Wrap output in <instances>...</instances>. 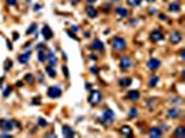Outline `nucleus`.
Returning a JSON list of instances; mask_svg holds the SVG:
<instances>
[{
  "label": "nucleus",
  "instance_id": "53",
  "mask_svg": "<svg viewBox=\"0 0 185 138\" xmlns=\"http://www.w3.org/2000/svg\"><path fill=\"white\" fill-rule=\"evenodd\" d=\"M110 8H109V6H103V11H109Z\"/></svg>",
  "mask_w": 185,
  "mask_h": 138
},
{
  "label": "nucleus",
  "instance_id": "47",
  "mask_svg": "<svg viewBox=\"0 0 185 138\" xmlns=\"http://www.w3.org/2000/svg\"><path fill=\"white\" fill-rule=\"evenodd\" d=\"M38 80H39V82H43V76H42V73L38 75Z\"/></svg>",
  "mask_w": 185,
  "mask_h": 138
},
{
  "label": "nucleus",
  "instance_id": "18",
  "mask_svg": "<svg viewBox=\"0 0 185 138\" xmlns=\"http://www.w3.org/2000/svg\"><path fill=\"white\" fill-rule=\"evenodd\" d=\"M149 137H161V134H163V131L159 129V127H152V129H149Z\"/></svg>",
  "mask_w": 185,
  "mask_h": 138
},
{
  "label": "nucleus",
  "instance_id": "21",
  "mask_svg": "<svg viewBox=\"0 0 185 138\" xmlns=\"http://www.w3.org/2000/svg\"><path fill=\"white\" fill-rule=\"evenodd\" d=\"M120 133L122 135H125V137H131L132 135V129L129 126H122L120 129Z\"/></svg>",
  "mask_w": 185,
  "mask_h": 138
},
{
  "label": "nucleus",
  "instance_id": "43",
  "mask_svg": "<svg viewBox=\"0 0 185 138\" xmlns=\"http://www.w3.org/2000/svg\"><path fill=\"white\" fill-rule=\"evenodd\" d=\"M18 38H20V35H18L17 32H14V33H13V39H14V40H17Z\"/></svg>",
  "mask_w": 185,
  "mask_h": 138
},
{
  "label": "nucleus",
  "instance_id": "14",
  "mask_svg": "<svg viewBox=\"0 0 185 138\" xmlns=\"http://www.w3.org/2000/svg\"><path fill=\"white\" fill-rule=\"evenodd\" d=\"M178 115H180V109H178L177 107L170 108L169 111H167V117H169V119H175Z\"/></svg>",
  "mask_w": 185,
  "mask_h": 138
},
{
  "label": "nucleus",
  "instance_id": "46",
  "mask_svg": "<svg viewBox=\"0 0 185 138\" xmlns=\"http://www.w3.org/2000/svg\"><path fill=\"white\" fill-rule=\"evenodd\" d=\"M1 137H4V138H6V137H11V134H8V131H7V133H3V134H1Z\"/></svg>",
  "mask_w": 185,
  "mask_h": 138
},
{
  "label": "nucleus",
  "instance_id": "33",
  "mask_svg": "<svg viewBox=\"0 0 185 138\" xmlns=\"http://www.w3.org/2000/svg\"><path fill=\"white\" fill-rule=\"evenodd\" d=\"M10 94H11V87H7V88L3 91V97H4V98H7Z\"/></svg>",
  "mask_w": 185,
  "mask_h": 138
},
{
  "label": "nucleus",
  "instance_id": "45",
  "mask_svg": "<svg viewBox=\"0 0 185 138\" xmlns=\"http://www.w3.org/2000/svg\"><path fill=\"white\" fill-rule=\"evenodd\" d=\"M180 57H181V58L185 57V50H181V51H180Z\"/></svg>",
  "mask_w": 185,
  "mask_h": 138
},
{
  "label": "nucleus",
  "instance_id": "32",
  "mask_svg": "<svg viewBox=\"0 0 185 138\" xmlns=\"http://www.w3.org/2000/svg\"><path fill=\"white\" fill-rule=\"evenodd\" d=\"M38 124L42 126V127H46V126H48V122H46L43 117H39V119H38Z\"/></svg>",
  "mask_w": 185,
  "mask_h": 138
},
{
  "label": "nucleus",
  "instance_id": "13",
  "mask_svg": "<svg viewBox=\"0 0 185 138\" xmlns=\"http://www.w3.org/2000/svg\"><path fill=\"white\" fill-rule=\"evenodd\" d=\"M125 97H127V100H129V101H138L139 97H141V94H139L138 90H131V91L127 92Z\"/></svg>",
  "mask_w": 185,
  "mask_h": 138
},
{
  "label": "nucleus",
  "instance_id": "11",
  "mask_svg": "<svg viewBox=\"0 0 185 138\" xmlns=\"http://www.w3.org/2000/svg\"><path fill=\"white\" fill-rule=\"evenodd\" d=\"M40 32H42L45 40H50V39L53 38V32H52V29L49 28V25H43V28H42V31Z\"/></svg>",
  "mask_w": 185,
  "mask_h": 138
},
{
  "label": "nucleus",
  "instance_id": "27",
  "mask_svg": "<svg viewBox=\"0 0 185 138\" xmlns=\"http://www.w3.org/2000/svg\"><path fill=\"white\" fill-rule=\"evenodd\" d=\"M46 72H48V75L50 77H56V70H54V68H53L52 65L46 66Z\"/></svg>",
  "mask_w": 185,
  "mask_h": 138
},
{
  "label": "nucleus",
  "instance_id": "40",
  "mask_svg": "<svg viewBox=\"0 0 185 138\" xmlns=\"http://www.w3.org/2000/svg\"><path fill=\"white\" fill-rule=\"evenodd\" d=\"M71 31L78 32V31H80V26H78V25H71Z\"/></svg>",
  "mask_w": 185,
  "mask_h": 138
},
{
  "label": "nucleus",
  "instance_id": "38",
  "mask_svg": "<svg viewBox=\"0 0 185 138\" xmlns=\"http://www.w3.org/2000/svg\"><path fill=\"white\" fill-rule=\"evenodd\" d=\"M90 72L95 73V75H97V73H99V69H97V66H92V68H90Z\"/></svg>",
  "mask_w": 185,
  "mask_h": 138
},
{
  "label": "nucleus",
  "instance_id": "9",
  "mask_svg": "<svg viewBox=\"0 0 185 138\" xmlns=\"http://www.w3.org/2000/svg\"><path fill=\"white\" fill-rule=\"evenodd\" d=\"M161 65L160 60H157V58H150L149 61H148V68L150 69V70H156V69H159Z\"/></svg>",
  "mask_w": 185,
  "mask_h": 138
},
{
  "label": "nucleus",
  "instance_id": "48",
  "mask_svg": "<svg viewBox=\"0 0 185 138\" xmlns=\"http://www.w3.org/2000/svg\"><path fill=\"white\" fill-rule=\"evenodd\" d=\"M71 1V4H78L80 3V0H70Z\"/></svg>",
  "mask_w": 185,
  "mask_h": 138
},
{
  "label": "nucleus",
  "instance_id": "44",
  "mask_svg": "<svg viewBox=\"0 0 185 138\" xmlns=\"http://www.w3.org/2000/svg\"><path fill=\"white\" fill-rule=\"evenodd\" d=\"M43 48H45V44H43V43L38 44V50H43Z\"/></svg>",
  "mask_w": 185,
  "mask_h": 138
},
{
  "label": "nucleus",
  "instance_id": "50",
  "mask_svg": "<svg viewBox=\"0 0 185 138\" xmlns=\"http://www.w3.org/2000/svg\"><path fill=\"white\" fill-rule=\"evenodd\" d=\"M16 86H17V87H22V82H17Z\"/></svg>",
  "mask_w": 185,
  "mask_h": 138
},
{
  "label": "nucleus",
  "instance_id": "57",
  "mask_svg": "<svg viewBox=\"0 0 185 138\" xmlns=\"http://www.w3.org/2000/svg\"><path fill=\"white\" fill-rule=\"evenodd\" d=\"M110 1H117V0H110Z\"/></svg>",
  "mask_w": 185,
  "mask_h": 138
},
{
  "label": "nucleus",
  "instance_id": "4",
  "mask_svg": "<svg viewBox=\"0 0 185 138\" xmlns=\"http://www.w3.org/2000/svg\"><path fill=\"white\" fill-rule=\"evenodd\" d=\"M14 127V120L11 119H0V130L11 131Z\"/></svg>",
  "mask_w": 185,
  "mask_h": 138
},
{
  "label": "nucleus",
  "instance_id": "12",
  "mask_svg": "<svg viewBox=\"0 0 185 138\" xmlns=\"http://www.w3.org/2000/svg\"><path fill=\"white\" fill-rule=\"evenodd\" d=\"M61 130H63V135L67 137V138H71V137L75 135V131L73 130V127H71V126H67V124H65V126H63V129H61Z\"/></svg>",
  "mask_w": 185,
  "mask_h": 138
},
{
  "label": "nucleus",
  "instance_id": "15",
  "mask_svg": "<svg viewBox=\"0 0 185 138\" xmlns=\"http://www.w3.org/2000/svg\"><path fill=\"white\" fill-rule=\"evenodd\" d=\"M85 11H86V15L89 18H96L97 17V10L93 6H88V7H85Z\"/></svg>",
  "mask_w": 185,
  "mask_h": 138
},
{
  "label": "nucleus",
  "instance_id": "42",
  "mask_svg": "<svg viewBox=\"0 0 185 138\" xmlns=\"http://www.w3.org/2000/svg\"><path fill=\"white\" fill-rule=\"evenodd\" d=\"M171 102H175V104H180V102H181V100H178V98H171Z\"/></svg>",
  "mask_w": 185,
  "mask_h": 138
},
{
  "label": "nucleus",
  "instance_id": "25",
  "mask_svg": "<svg viewBox=\"0 0 185 138\" xmlns=\"http://www.w3.org/2000/svg\"><path fill=\"white\" fill-rule=\"evenodd\" d=\"M127 4L129 7H138L142 4V0H127Z\"/></svg>",
  "mask_w": 185,
  "mask_h": 138
},
{
  "label": "nucleus",
  "instance_id": "16",
  "mask_svg": "<svg viewBox=\"0 0 185 138\" xmlns=\"http://www.w3.org/2000/svg\"><path fill=\"white\" fill-rule=\"evenodd\" d=\"M92 48L96 50V51H103V50H105V44H103L99 39H96V40H93V43H92Z\"/></svg>",
  "mask_w": 185,
  "mask_h": 138
},
{
  "label": "nucleus",
  "instance_id": "36",
  "mask_svg": "<svg viewBox=\"0 0 185 138\" xmlns=\"http://www.w3.org/2000/svg\"><path fill=\"white\" fill-rule=\"evenodd\" d=\"M63 72H64V76L68 79V77H70V73H68V68H67V66H63Z\"/></svg>",
  "mask_w": 185,
  "mask_h": 138
},
{
  "label": "nucleus",
  "instance_id": "37",
  "mask_svg": "<svg viewBox=\"0 0 185 138\" xmlns=\"http://www.w3.org/2000/svg\"><path fill=\"white\" fill-rule=\"evenodd\" d=\"M17 1H18V0H6V3H7L8 6H14Z\"/></svg>",
  "mask_w": 185,
  "mask_h": 138
},
{
  "label": "nucleus",
  "instance_id": "41",
  "mask_svg": "<svg viewBox=\"0 0 185 138\" xmlns=\"http://www.w3.org/2000/svg\"><path fill=\"white\" fill-rule=\"evenodd\" d=\"M156 13H157V10H156V8H154V7L149 8V14H152V15H153V14H156Z\"/></svg>",
  "mask_w": 185,
  "mask_h": 138
},
{
  "label": "nucleus",
  "instance_id": "10",
  "mask_svg": "<svg viewBox=\"0 0 185 138\" xmlns=\"http://www.w3.org/2000/svg\"><path fill=\"white\" fill-rule=\"evenodd\" d=\"M29 58H31V51H24L22 54H20V55L17 57L18 62H20V64H22V65H25L27 62L29 61Z\"/></svg>",
  "mask_w": 185,
  "mask_h": 138
},
{
  "label": "nucleus",
  "instance_id": "3",
  "mask_svg": "<svg viewBox=\"0 0 185 138\" xmlns=\"http://www.w3.org/2000/svg\"><path fill=\"white\" fill-rule=\"evenodd\" d=\"M88 101L92 107H96L97 104L102 101V92L99 91V90H92L88 97Z\"/></svg>",
  "mask_w": 185,
  "mask_h": 138
},
{
  "label": "nucleus",
  "instance_id": "29",
  "mask_svg": "<svg viewBox=\"0 0 185 138\" xmlns=\"http://www.w3.org/2000/svg\"><path fill=\"white\" fill-rule=\"evenodd\" d=\"M137 115H138V109H137V108H131V109H129V112H128V117H129V119L137 117Z\"/></svg>",
  "mask_w": 185,
  "mask_h": 138
},
{
  "label": "nucleus",
  "instance_id": "20",
  "mask_svg": "<svg viewBox=\"0 0 185 138\" xmlns=\"http://www.w3.org/2000/svg\"><path fill=\"white\" fill-rule=\"evenodd\" d=\"M46 60L49 61V64H50L52 66H54V65L57 64V57L52 53V51H49V53H48V55H46Z\"/></svg>",
  "mask_w": 185,
  "mask_h": 138
},
{
  "label": "nucleus",
  "instance_id": "7",
  "mask_svg": "<svg viewBox=\"0 0 185 138\" xmlns=\"http://www.w3.org/2000/svg\"><path fill=\"white\" fill-rule=\"evenodd\" d=\"M163 39H164V33H163L160 29H154V31H152V33H150V40H152V42L159 43V42H161Z\"/></svg>",
  "mask_w": 185,
  "mask_h": 138
},
{
  "label": "nucleus",
  "instance_id": "19",
  "mask_svg": "<svg viewBox=\"0 0 185 138\" xmlns=\"http://www.w3.org/2000/svg\"><path fill=\"white\" fill-rule=\"evenodd\" d=\"M114 11H116V14H117V15H118V17H122V18L128 15V10H127L125 7H121V6L116 7V10H114Z\"/></svg>",
  "mask_w": 185,
  "mask_h": 138
},
{
  "label": "nucleus",
  "instance_id": "31",
  "mask_svg": "<svg viewBox=\"0 0 185 138\" xmlns=\"http://www.w3.org/2000/svg\"><path fill=\"white\" fill-rule=\"evenodd\" d=\"M25 82H27V83H29V84H32L33 82H35V77H33V75H31V73L25 75Z\"/></svg>",
  "mask_w": 185,
  "mask_h": 138
},
{
  "label": "nucleus",
  "instance_id": "56",
  "mask_svg": "<svg viewBox=\"0 0 185 138\" xmlns=\"http://www.w3.org/2000/svg\"><path fill=\"white\" fill-rule=\"evenodd\" d=\"M146 1H149V3H153V1H156V0H146Z\"/></svg>",
  "mask_w": 185,
  "mask_h": 138
},
{
  "label": "nucleus",
  "instance_id": "5",
  "mask_svg": "<svg viewBox=\"0 0 185 138\" xmlns=\"http://www.w3.org/2000/svg\"><path fill=\"white\" fill-rule=\"evenodd\" d=\"M61 88L58 87V86H52V87H49L48 88V95L50 98H60L61 97Z\"/></svg>",
  "mask_w": 185,
  "mask_h": 138
},
{
  "label": "nucleus",
  "instance_id": "52",
  "mask_svg": "<svg viewBox=\"0 0 185 138\" xmlns=\"http://www.w3.org/2000/svg\"><path fill=\"white\" fill-rule=\"evenodd\" d=\"M90 58H92V60H97V57L95 54H90Z\"/></svg>",
  "mask_w": 185,
  "mask_h": 138
},
{
  "label": "nucleus",
  "instance_id": "39",
  "mask_svg": "<svg viewBox=\"0 0 185 138\" xmlns=\"http://www.w3.org/2000/svg\"><path fill=\"white\" fill-rule=\"evenodd\" d=\"M159 18H160V21H167V15L166 14H159Z\"/></svg>",
  "mask_w": 185,
  "mask_h": 138
},
{
  "label": "nucleus",
  "instance_id": "26",
  "mask_svg": "<svg viewBox=\"0 0 185 138\" xmlns=\"http://www.w3.org/2000/svg\"><path fill=\"white\" fill-rule=\"evenodd\" d=\"M38 29V25L33 22L31 23V26H28V29H27V35H32V33H35V31Z\"/></svg>",
  "mask_w": 185,
  "mask_h": 138
},
{
  "label": "nucleus",
  "instance_id": "49",
  "mask_svg": "<svg viewBox=\"0 0 185 138\" xmlns=\"http://www.w3.org/2000/svg\"><path fill=\"white\" fill-rule=\"evenodd\" d=\"M7 47H8V50H13V46H11V43L7 40Z\"/></svg>",
  "mask_w": 185,
  "mask_h": 138
},
{
  "label": "nucleus",
  "instance_id": "23",
  "mask_svg": "<svg viewBox=\"0 0 185 138\" xmlns=\"http://www.w3.org/2000/svg\"><path fill=\"white\" fill-rule=\"evenodd\" d=\"M159 83V76H156V75H153L150 79H149V82H148V86L149 87H156V84Z\"/></svg>",
  "mask_w": 185,
  "mask_h": 138
},
{
  "label": "nucleus",
  "instance_id": "55",
  "mask_svg": "<svg viewBox=\"0 0 185 138\" xmlns=\"http://www.w3.org/2000/svg\"><path fill=\"white\" fill-rule=\"evenodd\" d=\"M86 1H88V3H95L96 0H86Z\"/></svg>",
  "mask_w": 185,
  "mask_h": 138
},
{
  "label": "nucleus",
  "instance_id": "8",
  "mask_svg": "<svg viewBox=\"0 0 185 138\" xmlns=\"http://www.w3.org/2000/svg\"><path fill=\"white\" fill-rule=\"evenodd\" d=\"M181 40H182V36H181V33L178 31H173L170 33V42H171L173 44H177Z\"/></svg>",
  "mask_w": 185,
  "mask_h": 138
},
{
  "label": "nucleus",
  "instance_id": "54",
  "mask_svg": "<svg viewBox=\"0 0 185 138\" xmlns=\"http://www.w3.org/2000/svg\"><path fill=\"white\" fill-rule=\"evenodd\" d=\"M39 8H40V6H39V4H36V6H35V8H33V10H35V11H38V10H39Z\"/></svg>",
  "mask_w": 185,
  "mask_h": 138
},
{
  "label": "nucleus",
  "instance_id": "51",
  "mask_svg": "<svg viewBox=\"0 0 185 138\" xmlns=\"http://www.w3.org/2000/svg\"><path fill=\"white\" fill-rule=\"evenodd\" d=\"M46 137H56V134H54V133H49Z\"/></svg>",
  "mask_w": 185,
  "mask_h": 138
},
{
  "label": "nucleus",
  "instance_id": "1",
  "mask_svg": "<svg viewBox=\"0 0 185 138\" xmlns=\"http://www.w3.org/2000/svg\"><path fill=\"white\" fill-rule=\"evenodd\" d=\"M114 119H116L114 112H113L110 108H106L105 111L102 112L100 117H99V122L102 123L103 126H112L113 123H114Z\"/></svg>",
  "mask_w": 185,
  "mask_h": 138
},
{
  "label": "nucleus",
  "instance_id": "24",
  "mask_svg": "<svg viewBox=\"0 0 185 138\" xmlns=\"http://www.w3.org/2000/svg\"><path fill=\"white\" fill-rule=\"evenodd\" d=\"M174 135H175V137H180V138L185 137V129L182 127V126H180V127H177V130L174 131Z\"/></svg>",
  "mask_w": 185,
  "mask_h": 138
},
{
  "label": "nucleus",
  "instance_id": "35",
  "mask_svg": "<svg viewBox=\"0 0 185 138\" xmlns=\"http://www.w3.org/2000/svg\"><path fill=\"white\" fill-rule=\"evenodd\" d=\"M42 101H40V97H35L32 100V104H35V105H38V104H40Z\"/></svg>",
  "mask_w": 185,
  "mask_h": 138
},
{
  "label": "nucleus",
  "instance_id": "2",
  "mask_svg": "<svg viewBox=\"0 0 185 138\" xmlns=\"http://www.w3.org/2000/svg\"><path fill=\"white\" fill-rule=\"evenodd\" d=\"M110 44H112L114 51H122L127 47V42H125V39L121 38V36H116V38H113L110 40Z\"/></svg>",
  "mask_w": 185,
  "mask_h": 138
},
{
  "label": "nucleus",
  "instance_id": "6",
  "mask_svg": "<svg viewBox=\"0 0 185 138\" xmlns=\"http://www.w3.org/2000/svg\"><path fill=\"white\" fill-rule=\"evenodd\" d=\"M120 69L121 70H129L131 69V66H132V61H131V58L129 57H121L120 58Z\"/></svg>",
  "mask_w": 185,
  "mask_h": 138
},
{
  "label": "nucleus",
  "instance_id": "30",
  "mask_svg": "<svg viewBox=\"0 0 185 138\" xmlns=\"http://www.w3.org/2000/svg\"><path fill=\"white\" fill-rule=\"evenodd\" d=\"M11 66H13V61H11V60H6V61H4V70L8 72V70L11 69Z\"/></svg>",
  "mask_w": 185,
  "mask_h": 138
},
{
  "label": "nucleus",
  "instance_id": "22",
  "mask_svg": "<svg viewBox=\"0 0 185 138\" xmlns=\"http://www.w3.org/2000/svg\"><path fill=\"white\" fill-rule=\"evenodd\" d=\"M180 7H181L180 3H178V1H174V3H171L169 6V11H171V13H178V11H180Z\"/></svg>",
  "mask_w": 185,
  "mask_h": 138
},
{
  "label": "nucleus",
  "instance_id": "17",
  "mask_svg": "<svg viewBox=\"0 0 185 138\" xmlns=\"http://www.w3.org/2000/svg\"><path fill=\"white\" fill-rule=\"evenodd\" d=\"M131 83H132L131 77H121L120 80H118V86H120V87H122V88H125V87L131 86Z\"/></svg>",
  "mask_w": 185,
  "mask_h": 138
},
{
  "label": "nucleus",
  "instance_id": "34",
  "mask_svg": "<svg viewBox=\"0 0 185 138\" xmlns=\"http://www.w3.org/2000/svg\"><path fill=\"white\" fill-rule=\"evenodd\" d=\"M67 33H68V36H70V38H71V39H74L75 42H80V39L77 38V36H75V35H74V33H73V32H71V31H68V32H67Z\"/></svg>",
  "mask_w": 185,
  "mask_h": 138
},
{
  "label": "nucleus",
  "instance_id": "28",
  "mask_svg": "<svg viewBox=\"0 0 185 138\" xmlns=\"http://www.w3.org/2000/svg\"><path fill=\"white\" fill-rule=\"evenodd\" d=\"M38 60H39L40 62L46 61V53H45L43 50H39V53H38Z\"/></svg>",
  "mask_w": 185,
  "mask_h": 138
}]
</instances>
